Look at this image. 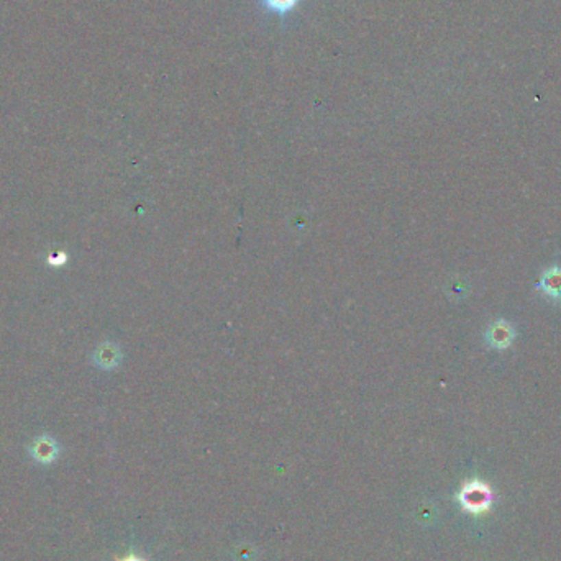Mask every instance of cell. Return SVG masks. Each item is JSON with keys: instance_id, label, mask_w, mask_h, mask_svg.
Segmentation results:
<instances>
[{"instance_id": "obj_1", "label": "cell", "mask_w": 561, "mask_h": 561, "mask_svg": "<svg viewBox=\"0 0 561 561\" xmlns=\"http://www.w3.org/2000/svg\"><path fill=\"white\" fill-rule=\"evenodd\" d=\"M514 338V330L512 326L505 322H496L488 332V340L492 346L496 348H508V346L512 343Z\"/></svg>"}, {"instance_id": "obj_2", "label": "cell", "mask_w": 561, "mask_h": 561, "mask_svg": "<svg viewBox=\"0 0 561 561\" xmlns=\"http://www.w3.org/2000/svg\"><path fill=\"white\" fill-rule=\"evenodd\" d=\"M489 499H491V497H489L488 488L481 484L468 486L463 492L464 504H466L470 509H483L488 505Z\"/></svg>"}, {"instance_id": "obj_3", "label": "cell", "mask_w": 561, "mask_h": 561, "mask_svg": "<svg viewBox=\"0 0 561 561\" xmlns=\"http://www.w3.org/2000/svg\"><path fill=\"white\" fill-rule=\"evenodd\" d=\"M540 289L545 291L550 297H561V270L551 267L543 273L540 279Z\"/></svg>"}, {"instance_id": "obj_4", "label": "cell", "mask_w": 561, "mask_h": 561, "mask_svg": "<svg viewBox=\"0 0 561 561\" xmlns=\"http://www.w3.org/2000/svg\"><path fill=\"white\" fill-rule=\"evenodd\" d=\"M259 3L270 14H274L279 19H284V16H287L291 12L296 10L300 0H259Z\"/></svg>"}, {"instance_id": "obj_5", "label": "cell", "mask_w": 561, "mask_h": 561, "mask_svg": "<svg viewBox=\"0 0 561 561\" xmlns=\"http://www.w3.org/2000/svg\"><path fill=\"white\" fill-rule=\"evenodd\" d=\"M35 455L36 458L41 459V462H49V459H53L54 455H56V446H54L53 442L41 440L36 443Z\"/></svg>"}, {"instance_id": "obj_6", "label": "cell", "mask_w": 561, "mask_h": 561, "mask_svg": "<svg viewBox=\"0 0 561 561\" xmlns=\"http://www.w3.org/2000/svg\"><path fill=\"white\" fill-rule=\"evenodd\" d=\"M123 561H140V560H136V558H127V560H123Z\"/></svg>"}]
</instances>
